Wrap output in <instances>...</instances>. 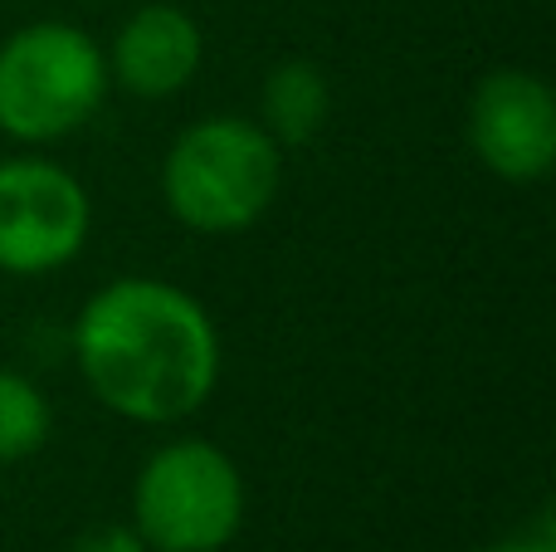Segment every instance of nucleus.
<instances>
[{
    "label": "nucleus",
    "instance_id": "obj_1",
    "mask_svg": "<svg viewBox=\"0 0 556 552\" xmlns=\"http://www.w3.org/2000/svg\"><path fill=\"white\" fill-rule=\"evenodd\" d=\"M74 357L108 411L172 426L211 401L220 381V333L211 313L166 279H113L78 309Z\"/></svg>",
    "mask_w": 556,
    "mask_h": 552
},
{
    "label": "nucleus",
    "instance_id": "obj_2",
    "mask_svg": "<svg viewBox=\"0 0 556 552\" xmlns=\"http://www.w3.org/2000/svg\"><path fill=\"white\" fill-rule=\"evenodd\" d=\"M283 186V147L244 117H205L186 127L162 166V196L186 230H250Z\"/></svg>",
    "mask_w": 556,
    "mask_h": 552
},
{
    "label": "nucleus",
    "instance_id": "obj_3",
    "mask_svg": "<svg viewBox=\"0 0 556 552\" xmlns=\"http://www.w3.org/2000/svg\"><path fill=\"white\" fill-rule=\"evenodd\" d=\"M108 54L78 25L39 20L0 45V133L59 142L103 108Z\"/></svg>",
    "mask_w": 556,
    "mask_h": 552
},
{
    "label": "nucleus",
    "instance_id": "obj_4",
    "mask_svg": "<svg viewBox=\"0 0 556 552\" xmlns=\"http://www.w3.org/2000/svg\"><path fill=\"white\" fill-rule=\"evenodd\" d=\"M137 538L156 552H215L244 524V479L211 440H172L132 489Z\"/></svg>",
    "mask_w": 556,
    "mask_h": 552
},
{
    "label": "nucleus",
    "instance_id": "obj_5",
    "mask_svg": "<svg viewBox=\"0 0 556 552\" xmlns=\"http://www.w3.org/2000/svg\"><path fill=\"white\" fill-rule=\"evenodd\" d=\"M93 205L74 172L45 156L0 162V269L49 274L64 269L88 240Z\"/></svg>",
    "mask_w": 556,
    "mask_h": 552
},
{
    "label": "nucleus",
    "instance_id": "obj_6",
    "mask_svg": "<svg viewBox=\"0 0 556 552\" xmlns=\"http://www.w3.org/2000/svg\"><path fill=\"white\" fill-rule=\"evenodd\" d=\"M469 147L503 181H542L556 162V93L528 68H498L469 98Z\"/></svg>",
    "mask_w": 556,
    "mask_h": 552
},
{
    "label": "nucleus",
    "instance_id": "obj_7",
    "mask_svg": "<svg viewBox=\"0 0 556 552\" xmlns=\"http://www.w3.org/2000/svg\"><path fill=\"white\" fill-rule=\"evenodd\" d=\"M205 59L201 25L181 5H142L113 39L108 78L137 98H172L195 78Z\"/></svg>",
    "mask_w": 556,
    "mask_h": 552
},
{
    "label": "nucleus",
    "instance_id": "obj_8",
    "mask_svg": "<svg viewBox=\"0 0 556 552\" xmlns=\"http://www.w3.org/2000/svg\"><path fill=\"white\" fill-rule=\"evenodd\" d=\"M327 117V78L307 59H288L264 78V133L278 147H303Z\"/></svg>",
    "mask_w": 556,
    "mask_h": 552
},
{
    "label": "nucleus",
    "instance_id": "obj_9",
    "mask_svg": "<svg viewBox=\"0 0 556 552\" xmlns=\"http://www.w3.org/2000/svg\"><path fill=\"white\" fill-rule=\"evenodd\" d=\"M49 440V401L20 372H0V465L35 455Z\"/></svg>",
    "mask_w": 556,
    "mask_h": 552
},
{
    "label": "nucleus",
    "instance_id": "obj_10",
    "mask_svg": "<svg viewBox=\"0 0 556 552\" xmlns=\"http://www.w3.org/2000/svg\"><path fill=\"white\" fill-rule=\"evenodd\" d=\"M74 552H147V543L137 538V528H93L88 538H78Z\"/></svg>",
    "mask_w": 556,
    "mask_h": 552
},
{
    "label": "nucleus",
    "instance_id": "obj_11",
    "mask_svg": "<svg viewBox=\"0 0 556 552\" xmlns=\"http://www.w3.org/2000/svg\"><path fill=\"white\" fill-rule=\"evenodd\" d=\"M483 552H556V538H552V524H542L532 538H513V543L483 548Z\"/></svg>",
    "mask_w": 556,
    "mask_h": 552
}]
</instances>
